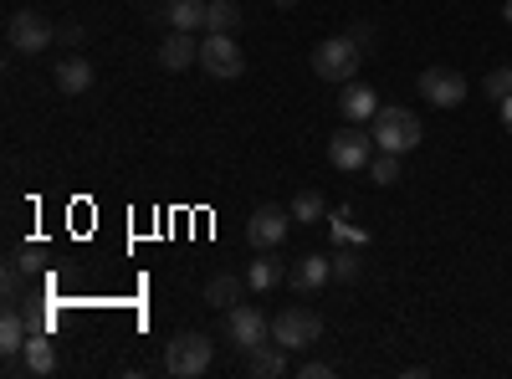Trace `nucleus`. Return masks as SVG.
Instances as JSON below:
<instances>
[{"instance_id": "nucleus-3", "label": "nucleus", "mask_w": 512, "mask_h": 379, "mask_svg": "<svg viewBox=\"0 0 512 379\" xmlns=\"http://www.w3.org/2000/svg\"><path fill=\"white\" fill-rule=\"evenodd\" d=\"M210 364H216V344H210L205 333H175V339L164 344V369L175 379H200Z\"/></svg>"}, {"instance_id": "nucleus-16", "label": "nucleus", "mask_w": 512, "mask_h": 379, "mask_svg": "<svg viewBox=\"0 0 512 379\" xmlns=\"http://www.w3.org/2000/svg\"><path fill=\"white\" fill-rule=\"evenodd\" d=\"M246 374H251V379H282V374H287V349H282L277 339H267L262 349L246 354Z\"/></svg>"}, {"instance_id": "nucleus-12", "label": "nucleus", "mask_w": 512, "mask_h": 379, "mask_svg": "<svg viewBox=\"0 0 512 379\" xmlns=\"http://www.w3.org/2000/svg\"><path fill=\"white\" fill-rule=\"evenodd\" d=\"M205 6L210 0H164L154 21H164L169 31H205Z\"/></svg>"}, {"instance_id": "nucleus-4", "label": "nucleus", "mask_w": 512, "mask_h": 379, "mask_svg": "<svg viewBox=\"0 0 512 379\" xmlns=\"http://www.w3.org/2000/svg\"><path fill=\"white\" fill-rule=\"evenodd\" d=\"M374 154H379V144H374V134L364 129V123H344V129L328 139V164H333V170H344V175L369 170Z\"/></svg>"}, {"instance_id": "nucleus-7", "label": "nucleus", "mask_w": 512, "mask_h": 379, "mask_svg": "<svg viewBox=\"0 0 512 379\" xmlns=\"http://www.w3.org/2000/svg\"><path fill=\"white\" fill-rule=\"evenodd\" d=\"M226 333H231L236 354H251V349H262L272 339V318L262 308H251V303H236V308H226Z\"/></svg>"}, {"instance_id": "nucleus-2", "label": "nucleus", "mask_w": 512, "mask_h": 379, "mask_svg": "<svg viewBox=\"0 0 512 379\" xmlns=\"http://www.w3.org/2000/svg\"><path fill=\"white\" fill-rule=\"evenodd\" d=\"M359 62H364V47H359L354 31H338V36L318 41V52H313V72L323 82H354L359 77Z\"/></svg>"}, {"instance_id": "nucleus-1", "label": "nucleus", "mask_w": 512, "mask_h": 379, "mask_svg": "<svg viewBox=\"0 0 512 379\" xmlns=\"http://www.w3.org/2000/svg\"><path fill=\"white\" fill-rule=\"evenodd\" d=\"M369 134L379 149H390V154H410L420 149V118L400 103H379V113L369 118Z\"/></svg>"}, {"instance_id": "nucleus-26", "label": "nucleus", "mask_w": 512, "mask_h": 379, "mask_svg": "<svg viewBox=\"0 0 512 379\" xmlns=\"http://www.w3.org/2000/svg\"><path fill=\"white\" fill-rule=\"evenodd\" d=\"M303 379H333V364H323V359H308L303 369H297Z\"/></svg>"}, {"instance_id": "nucleus-21", "label": "nucleus", "mask_w": 512, "mask_h": 379, "mask_svg": "<svg viewBox=\"0 0 512 379\" xmlns=\"http://www.w3.org/2000/svg\"><path fill=\"white\" fill-rule=\"evenodd\" d=\"M287 210H292V221H297V226H318V221L328 216V200H323L318 190H297Z\"/></svg>"}, {"instance_id": "nucleus-31", "label": "nucleus", "mask_w": 512, "mask_h": 379, "mask_svg": "<svg viewBox=\"0 0 512 379\" xmlns=\"http://www.w3.org/2000/svg\"><path fill=\"white\" fill-rule=\"evenodd\" d=\"M272 6H282V11H292V6H297V0H272Z\"/></svg>"}, {"instance_id": "nucleus-11", "label": "nucleus", "mask_w": 512, "mask_h": 379, "mask_svg": "<svg viewBox=\"0 0 512 379\" xmlns=\"http://www.w3.org/2000/svg\"><path fill=\"white\" fill-rule=\"evenodd\" d=\"M154 62H159L164 72H185V67H195V62H200V41H195V31H169V36L159 41Z\"/></svg>"}, {"instance_id": "nucleus-27", "label": "nucleus", "mask_w": 512, "mask_h": 379, "mask_svg": "<svg viewBox=\"0 0 512 379\" xmlns=\"http://www.w3.org/2000/svg\"><path fill=\"white\" fill-rule=\"evenodd\" d=\"M57 41H62L67 52H72V47H82V26H72V21H67V26H57Z\"/></svg>"}, {"instance_id": "nucleus-8", "label": "nucleus", "mask_w": 512, "mask_h": 379, "mask_svg": "<svg viewBox=\"0 0 512 379\" xmlns=\"http://www.w3.org/2000/svg\"><path fill=\"white\" fill-rule=\"evenodd\" d=\"M200 67H205L210 77H221V82L241 77V72H246V57H241V47H236V36L205 31V36H200Z\"/></svg>"}, {"instance_id": "nucleus-25", "label": "nucleus", "mask_w": 512, "mask_h": 379, "mask_svg": "<svg viewBox=\"0 0 512 379\" xmlns=\"http://www.w3.org/2000/svg\"><path fill=\"white\" fill-rule=\"evenodd\" d=\"M482 98H492V103H507L512 98V67H492L482 77Z\"/></svg>"}, {"instance_id": "nucleus-15", "label": "nucleus", "mask_w": 512, "mask_h": 379, "mask_svg": "<svg viewBox=\"0 0 512 379\" xmlns=\"http://www.w3.org/2000/svg\"><path fill=\"white\" fill-rule=\"evenodd\" d=\"M26 339H31V323H26V313H21L16 303H6V313H0V354H6V359H21Z\"/></svg>"}, {"instance_id": "nucleus-5", "label": "nucleus", "mask_w": 512, "mask_h": 379, "mask_svg": "<svg viewBox=\"0 0 512 379\" xmlns=\"http://www.w3.org/2000/svg\"><path fill=\"white\" fill-rule=\"evenodd\" d=\"M272 339L292 354V349H313L318 339H323V318L313 313V308H303V303H292V308H282L277 318H272Z\"/></svg>"}, {"instance_id": "nucleus-24", "label": "nucleus", "mask_w": 512, "mask_h": 379, "mask_svg": "<svg viewBox=\"0 0 512 379\" xmlns=\"http://www.w3.org/2000/svg\"><path fill=\"white\" fill-rule=\"evenodd\" d=\"M359 272H364L359 251H354V246H338V251H333V282H359Z\"/></svg>"}, {"instance_id": "nucleus-13", "label": "nucleus", "mask_w": 512, "mask_h": 379, "mask_svg": "<svg viewBox=\"0 0 512 379\" xmlns=\"http://www.w3.org/2000/svg\"><path fill=\"white\" fill-rule=\"evenodd\" d=\"M338 113H344L349 123H369L379 113V93L369 88V82H344V93H338Z\"/></svg>"}, {"instance_id": "nucleus-28", "label": "nucleus", "mask_w": 512, "mask_h": 379, "mask_svg": "<svg viewBox=\"0 0 512 379\" xmlns=\"http://www.w3.org/2000/svg\"><path fill=\"white\" fill-rule=\"evenodd\" d=\"M349 31H354V36H359V47H364V52H369V47H374V31H369V26H364V21H359V26H349Z\"/></svg>"}, {"instance_id": "nucleus-19", "label": "nucleus", "mask_w": 512, "mask_h": 379, "mask_svg": "<svg viewBox=\"0 0 512 379\" xmlns=\"http://www.w3.org/2000/svg\"><path fill=\"white\" fill-rule=\"evenodd\" d=\"M287 282L297 292H318L323 282H333V257H303V262L287 272Z\"/></svg>"}, {"instance_id": "nucleus-29", "label": "nucleus", "mask_w": 512, "mask_h": 379, "mask_svg": "<svg viewBox=\"0 0 512 379\" xmlns=\"http://www.w3.org/2000/svg\"><path fill=\"white\" fill-rule=\"evenodd\" d=\"M497 108H502V129L512 134V98H507V103H497Z\"/></svg>"}, {"instance_id": "nucleus-30", "label": "nucleus", "mask_w": 512, "mask_h": 379, "mask_svg": "<svg viewBox=\"0 0 512 379\" xmlns=\"http://www.w3.org/2000/svg\"><path fill=\"white\" fill-rule=\"evenodd\" d=\"M502 21H507V26H512V0H507V6H502Z\"/></svg>"}, {"instance_id": "nucleus-17", "label": "nucleus", "mask_w": 512, "mask_h": 379, "mask_svg": "<svg viewBox=\"0 0 512 379\" xmlns=\"http://www.w3.org/2000/svg\"><path fill=\"white\" fill-rule=\"evenodd\" d=\"M57 88H62L67 98H82V93L93 88V62H88V57H72V52H67V57L57 62Z\"/></svg>"}, {"instance_id": "nucleus-9", "label": "nucleus", "mask_w": 512, "mask_h": 379, "mask_svg": "<svg viewBox=\"0 0 512 379\" xmlns=\"http://www.w3.org/2000/svg\"><path fill=\"white\" fill-rule=\"evenodd\" d=\"M420 98L436 108H461L466 103V77L456 67H425L420 72Z\"/></svg>"}, {"instance_id": "nucleus-18", "label": "nucleus", "mask_w": 512, "mask_h": 379, "mask_svg": "<svg viewBox=\"0 0 512 379\" xmlns=\"http://www.w3.org/2000/svg\"><path fill=\"white\" fill-rule=\"evenodd\" d=\"M246 292H251L246 277H236V272H216V277L205 282V303H210V308H236Z\"/></svg>"}, {"instance_id": "nucleus-6", "label": "nucleus", "mask_w": 512, "mask_h": 379, "mask_svg": "<svg viewBox=\"0 0 512 379\" xmlns=\"http://www.w3.org/2000/svg\"><path fill=\"white\" fill-rule=\"evenodd\" d=\"M57 41V26L41 16V11H16L11 21H6V47L11 52H21V57H36V52H47Z\"/></svg>"}, {"instance_id": "nucleus-23", "label": "nucleus", "mask_w": 512, "mask_h": 379, "mask_svg": "<svg viewBox=\"0 0 512 379\" xmlns=\"http://www.w3.org/2000/svg\"><path fill=\"white\" fill-rule=\"evenodd\" d=\"M369 180H374V185H395V180H400V154L379 149V154L369 159Z\"/></svg>"}, {"instance_id": "nucleus-20", "label": "nucleus", "mask_w": 512, "mask_h": 379, "mask_svg": "<svg viewBox=\"0 0 512 379\" xmlns=\"http://www.w3.org/2000/svg\"><path fill=\"white\" fill-rule=\"evenodd\" d=\"M205 31L236 36L241 31V6H236V0H210V6H205Z\"/></svg>"}, {"instance_id": "nucleus-14", "label": "nucleus", "mask_w": 512, "mask_h": 379, "mask_svg": "<svg viewBox=\"0 0 512 379\" xmlns=\"http://www.w3.org/2000/svg\"><path fill=\"white\" fill-rule=\"evenodd\" d=\"M21 364H26V374H36V379L57 374V344L47 339V328H31V339H26V349H21Z\"/></svg>"}, {"instance_id": "nucleus-22", "label": "nucleus", "mask_w": 512, "mask_h": 379, "mask_svg": "<svg viewBox=\"0 0 512 379\" xmlns=\"http://www.w3.org/2000/svg\"><path fill=\"white\" fill-rule=\"evenodd\" d=\"M246 282H251V292H272L277 282H287V272H282L277 257H256V262L246 267Z\"/></svg>"}, {"instance_id": "nucleus-10", "label": "nucleus", "mask_w": 512, "mask_h": 379, "mask_svg": "<svg viewBox=\"0 0 512 379\" xmlns=\"http://www.w3.org/2000/svg\"><path fill=\"white\" fill-rule=\"evenodd\" d=\"M292 231V210H277V205H262V210H251V221H246V241L256 251H277Z\"/></svg>"}]
</instances>
